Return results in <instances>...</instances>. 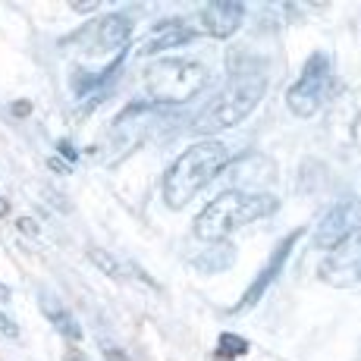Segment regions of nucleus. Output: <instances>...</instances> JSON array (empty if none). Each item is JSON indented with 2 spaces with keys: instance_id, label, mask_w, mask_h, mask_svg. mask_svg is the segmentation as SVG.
Masks as SVG:
<instances>
[{
  "instance_id": "12",
  "label": "nucleus",
  "mask_w": 361,
  "mask_h": 361,
  "mask_svg": "<svg viewBox=\"0 0 361 361\" xmlns=\"http://www.w3.org/2000/svg\"><path fill=\"white\" fill-rule=\"evenodd\" d=\"M41 311L47 314V321L54 324L63 336L69 339V343H79L82 339V327H79V321L73 317V311H66L63 305H60V298H51V295H41Z\"/></svg>"
},
{
  "instance_id": "4",
  "label": "nucleus",
  "mask_w": 361,
  "mask_h": 361,
  "mask_svg": "<svg viewBox=\"0 0 361 361\" xmlns=\"http://www.w3.org/2000/svg\"><path fill=\"white\" fill-rule=\"evenodd\" d=\"M145 85L154 94V104H185L204 92L207 69L198 60H157L145 69Z\"/></svg>"
},
{
  "instance_id": "1",
  "label": "nucleus",
  "mask_w": 361,
  "mask_h": 361,
  "mask_svg": "<svg viewBox=\"0 0 361 361\" xmlns=\"http://www.w3.org/2000/svg\"><path fill=\"white\" fill-rule=\"evenodd\" d=\"M233 154L224 142H198L183 157H176L164 176V201L173 211H183L201 189L214 183L230 166Z\"/></svg>"
},
{
  "instance_id": "7",
  "label": "nucleus",
  "mask_w": 361,
  "mask_h": 361,
  "mask_svg": "<svg viewBox=\"0 0 361 361\" xmlns=\"http://www.w3.org/2000/svg\"><path fill=\"white\" fill-rule=\"evenodd\" d=\"M324 283L333 286H355L361 283V226L352 235H345L336 248L317 267Z\"/></svg>"
},
{
  "instance_id": "6",
  "label": "nucleus",
  "mask_w": 361,
  "mask_h": 361,
  "mask_svg": "<svg viewBox=\"0 0 361 361\" xmlns=\"http://www.w3.org/2000/svg\"><path fill=\"white\" fill-rule=\"evenodd\" d=\"M305 235V230L298 226V230H293L286 235L283 242H276V248L270 252V258H267V264L255 274V280H252V286L242 293V298H239V305L233 308V314H242V311H248V308H255V305L261 302L264 295H267V289L274 286L276 280L283 276V267H286V261H289V255H293V248H295V242Z\"/></svg>"
},
{
  "instance_id": "17",
  "label": "nucleus",
  "mask_w": 361,
  "mask_h": 361,
  "mask_svg": "<svg viewBox=\"0 0 361 361\" xmlns=\"http://www.w3.org/2000/svg\"><path fill=\"white\" fill-rule=\"evenodd\" d=\"M19 230H23L25 235H35V233H38V224L29 220V217H23V220H19Z\"/></svg>"
},
{
  "instance_id": "11",
  "label": "nucleus",
  "mask_w": 361,
  "mask_h": 361,
  "mask_svg": "<svg viewBox=\"0 0 361 361\" xmlns=\"http://www.w3.org/2000/svg\"><path fill=\"white\" fill-rule=\"evenodd\" d=\"M192 38H195V32H192V29L176 25V23H166V25H161V29L151 32L148 38L142 41L138 54H142V57H154V54H161V51H173V47L189 44Z\"/></svg>"
},
{
  "instance_id": "19",
  "label": "nucleus",
  "mask_w": 361,
  "mask_h": 361,
  "mask_svg": "<svg viewBox=\"0 0 361 361\" xmlns=\"http://www.w3.org/2000/svg\"><path fill=\"white\" fill-rule=\"evenodd\" d=\"M29 110H32V104H29V101H23V104H13V114H16V116H25V114H29Z\"/></svg>"
},
{
  "instance_id": "2",
  "label": "nucleus",
  "mask_w": 361,
  "mask_h": 361,
  "mask_svg": "<svg viewBox=\"0 0 361 361\" xmlns=\"http://www.w3.org/2000/svg\"><path fill=\"white\" fill-rule=\"evenodd\" d=\"M264 92H267V75H264V69H258V66L239 69L224 85V92L211 101V107L198 114L195 132L211 135V132H224V129L239 126L245 116L255 114Z\"/></svg>"
},
{
  "instance_id": "18",
  "label": "nucleus",
  "mask_w": 361,
  "mask_h": 361,
  "mask_svg": "<svg viewBox=\"0 0 361 361\" xmlns=\"http://www.w3.org/2000/svg\"><path fill=\"white\" fill-rule=\"evenodd\" d=\"M73 10H75V13H92V10H98V0H85V4H73Z\"/></svg>"
},
{
  "instance_id": "23",
  "label": "nucleus",
  "mask_w": 361,
  "mask_h": 361,
  "mask_svg": "<svg viewBox=\"0 0 361 361\" xmlns=\"http://www.w3.org/2000/svg\"><path fill=\"white\" fill-rule=\"evenodd\" d=\"M66 361H85V358H79V355H69Z\"/></svg>"
},
{
  "instance_id": "9",
  "label": "nucleus",
  "mask_w": 361,
  "mask_h": 361,
  "mask_svg": "<svg viewBox=\"0 0 361 361\" xmlns=\"http://www.w3.org/2000/svg\"><path fill=\"white\" fill-rule=\"evenodd\" d=\"M242 16H245V6L239 0H214L201 10V23H204V32L214 35V38H230L233 32H239Z\"/></svg>"
},
{
  "instance_id": "14",
  "label": "nucleus",
  "mask_w": 361,
  "mask_h": 361,
  "mask_svg": "<svg viewBox=\"0 0 361 361\" xmlns=\"http://www.w3.org/2000/svg\"><path fill=\"white\" fill-rule=\"evenodd\" d=\"M88 258H92L94 264H98V267L104 270V274L116 276V280H126V276H123V264H120V261H116V258H110V255H104V252H98V248H92V252H88Z\"/></svg>"
},
{
  "instance_id": "8",
  "label": "nucleus",
  "mask_w": 361,
  "mask_h": 361,
  "mask_svg": "<svg viewBox=\"0 0 361 361\" xmlns=\"http://www.w3.org/2000/svg\"><path fill=\"white\" fill-rule=\"evenodd\" d=\"M358 230V207L349 204V201H343V204H336L327 217L317 224V233H314V245L317 248H336L339 242L345 239V235H352Z\"/></svg>"
},
{
  "instance_id": "15",
  "label": "nucleus",
  "mask_w": 361,
  "mask_h": 361,
  "mask_svg": "<svg viewBox=\"0 0 361 361\" xmlns=\"http://www.w3.org/2000/svg\"><path fill=\"white\" fill-rule=\"evenodd\" d=\"M0 333H4V336H10V339H16V336H19L16 321H13V317H6L4 311H0Z\"/></svg>"
},
{
  "instance_id": "16",
  "label": "nucleus",
  "mask_w": 361,
  "mask_h": 361,
  "mask_svg": "<svg viewBox=\"0 0 361 361\" xmlns=\"http://www.w3.org/2000/svg\"><path fill=\"white\" fill-rule=\"evenodd\" d=\"M57 151L66 157V161H79V151H75L73 142H66V138H63V142H57Z\"/></svg>"
},
{
  "instance_id": "3",
  "label": "nucleus",
  "mask_w": 361,
  "mask_h": 361,
  "mask_svg": "<svg viewBox=\"0 0 361 361\" xmlns=\"http://www.w3.org/2000/svg\"><path fill=\"white\" fill-rule=\"evenodd\" d=\"M276 207L280 204H276L274 195L230 189L214 198L195 217V235L204 242H224L226 235L235 233L239 226L252 224V220H261V217H270Z\"/></svg>"
},
{
  "instance_id": "10",
  "label": "nucleus",
  "mask_w": 361,
  "mask_h": 361,
  "mask_svg": "<svg viewBox=\"0 0 361 361\" xmlns=\"http://www.w3.org/2000/svg\"><path fill=\"white\" fill-rule=\"evenodd\" d=\"M92 35H94V47H98V51L123 54V47H126L132 38V23L123 13H107L104 19L92 23Z\"/></svg>"
},
{
  "instance_id": "13",
  "label": "nucleus",
  "mask_w": 361,
  "mask_h": 361,
  "mask_svg": "<svg viewBox=\"0 0 361 361\" xmlns=\"http://www.w3.org/2000/svg\"><path fill=\"white\" fill-rule=\"evenodd\" d=\"M248 352V339L239 333H220L217 339V355L220 358H242Z\"/></svg>"
},
{
  "instance_id": "22",
  "label": "nucleus",
  "mask_w": 361,
  "mask_h": 361,
  "mask_svg": "<svg viewBox=\"0 0 361 361\" xmlns=\"http://www.w3.org/2000/svg\"><path fill=\"white\" fill-rule=\"evenodd\" d=\"M0 302H10V289L0 286Z\"/></svg>"
},
{
  "instance_id": "20",
  "label": "nucleus",
  "mask_w": 361,
  "mask_h": 361,
  "mask_svg": "<svg viewBox=\"0 0 361 361\" xmlns=\"http://www.w3.org/2000/svg\"><path fill=\"white\" fill-rule=\"evenodd\" d=\"M47 164H51V170H60V173H66V166H63V164H60V161H57V157H51V161H47Z\"/></svg>"
},
{
  "instance_id": "5",
  "label": "nucleus",
  "mask_w": 361,
  "mask_h": 361,
  "mask_svg": "<svg viewBox=\"0 0 361 361\" xmlns=\"http://www.w3.org/2000/svg\"><path fill=\"white\" fill-rule=\"evenodd\" d=\"M330 82H333V63H330V57L324 51L311 54V57L305 60L302 79H298L295 85L286 92V107L293 110L295 116H302V120L314 116L317 110H321L324 98H327Z\"/></svg>"
},
{
  "instance_id": "21",
  "label": "nucleus",
  "mask_w": 361,
  "mask_h": 361,
  "mask_svg": "<svg viewBox=\"0 0 361 361\" xmlns=\"http://www.w3.org/2000/svg\"><path fill=\"white\" fill-rule=\"evenodd\" d=\"M6 214H10V201L0 198V217H6Z\"/></svg>"
}]
</instances>
